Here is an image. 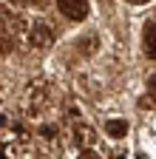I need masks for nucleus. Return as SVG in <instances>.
Returning <instances> with one entry per match:
<instances>
[{
    "mask_svg": "<svg viewBox=\"0 0 156 159\" xmlns=\"http://www.w3.org/2000/svg\"><path fill=\"white\" fill-rule=\"evenodd\" d=\"M29 40H31V46H48V43H51V29L43 26V23H37V26L31 29Z\"/></svg>",
    "mask_w": 156,
    "mask_h": 159,
    "instance_id": "nucleus-3",
    "label": "nucleus"
},
{
    "mask_svg": "<svg viewBox=\"0 0 156 159\" xmlns=\"http://www.w3.org/2000/svg\"><path fill=\"white\" fill-rule=\"evenodd\" d=\"M145 54L150 60H156V23H150L145 29Z\"/></svg>",
    "mask_w": 156,
    "mask_h": 159,
    "instance_id": "nucleus-4",
    "label": "nucleus"
},
{
    "mask_svg": "<svg viewBox=\"0 0 156 159\" xmlns=\"http://www.w3.org/2000/svg\"><path fill=\"white\" fill-rule=\"evenodd\" d=\"M105 131H108L111 136H125V131H128V125L122 122V119H111V122L105 125Z\"/></svg>",
    "mask_w": 156,
    "mask_h": 159,
    "instance_id": "nucleus-5",
    "label": "nucleus"
},
{
    "mask_svg": "<svg viewBox=\"0 0 156 159\" xmlns=\"http://www.w3.org/2000/svg\"><path fill=\"white\" fill-rule=\"evenodd\" d=\"M60 11L68 20H85L88 17V0H57Z\"/></svg>",
    "mask_w": 156,
    "mask_h": 159,
    "instance_id": "nucleus-2",
    "label": "nucleus"
},
{
    "mask_svg": "<svg viewBox=\"0 0 156 159\" xmlns=\"http://www.w3.org/2000/svg\"><path fill=\"white\" fill-rule=\"evenodd\" d=\"M128 3H148V0H128Z\"/></svg>",
    "mask_w": 156,
    "mask_h": 159,
    "instance_id": "nucleus-7",
    "label": "nucleus"
},
{
    "mask_svg": "<svg viewBox=\"0 0 156 159\" xmlns=\"http://www.w3.org/2000/svg\"><path fill=\"white\" fill-rule=\"evenodd\" d=\"M20 26L17 23V17H11V11L0 9V48H11L14 46V29Z\"/></svg>",
    "mask_w": 156,
    "mask_h": 159,
    "instance_id": "nucleus-1",
    "label": "nucleus"
},
{
    "mask_svg": "<svg viewBox=\"0 0 156 159\" xmlns=\"http://www.w3.org/2000/svg\"><path fill=\"white\" fill-rule=\"evenodd\" d=\"M80 159H100L96 153H91V151H85V153H80Z\"/></svg>",
    "mask_w": 156,
    "mask_h": 159,
    "instance_id": "nucleus-6",
    "label": "nucleus"
},
{
    "mask_svg": "<svg viewBox=\"0 0 156 159\" xmlns=\"http://www.w3.org/2000/svg\"><path fill=\"white\" fill-rule=\"evenodd\" d=\"M17 3H31V0H17Z\"/></svg>",
    "mask_w": 156,
    "mask_h": 159,
    "instance_id": "nucleus-8",
    "label": "nucleus"
}]
</instances>
